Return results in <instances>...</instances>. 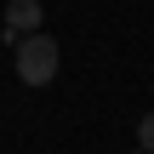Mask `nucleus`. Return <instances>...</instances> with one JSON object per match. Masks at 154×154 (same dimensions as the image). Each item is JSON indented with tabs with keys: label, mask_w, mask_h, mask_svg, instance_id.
Wrapping results in <instances>:
<instances>
[{
	"label": "nucleus",
	"mask_w": 154,
	"mask_h": 154,
	"mask_svg": "<svg viewBox=\"0 0 154 154\" xmlns=\"http://www.w3.org/2000/svg\"><path fill=\"white\" fill-rule=\"evenodd\" d=\"M11 57H17V80L23 86H51L57 80V69H63V51H57V40L46 34V29H34V34H23V40H11Z\"/></svg>",
	"instance_id": "obj_1"
},
{
	"label": "nucleus",
	"mask_w": 154,
	"mask_h": 154,
	"mask_svg": "<svg viewBox=\"0 0 154 154\" xmlns=\"http://www.w3.org/2000/svg\"><path fill=\"white\" fill-rule=\"evenodd\" d=\"M137 154H143V149H137Z\"/></svg>",
	"instance_id": "obj_4"
},
{
	"label": "nucleus",
	"mask_w": 154,
	"mask_h": 154,
	"mask_svg": "<svg viewBox=\"0 0 154 154\" xmlns=\"http://www.w3.org/2000/svg\"><path fill=\"white\" fill-rule=\"evenodd\" d=\"M137 149L154 154V114H143V126H137Z\"/></svg>",
	"instance_id": "obj_3"
},
{
	"label": "nucleus",
	"mask_w": 154,
	"mask_h": 154,
	"mask_svg": "<svg viewBox=\"0 0 154 154\" xmlns=\"http://www.w3.org/2000/svg\"><path fill=\"white\" fill-rule=\"evenodd\" d=\"M40 17H46V6H40V0H11V6H6V40L34 34V29H40Z\"/></svg>",
	"instance_id": "obj_2"
}]
</instances>
